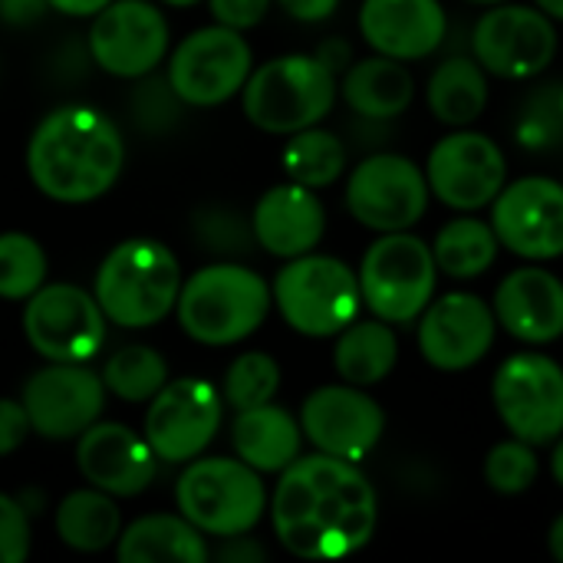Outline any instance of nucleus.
I'll list each match as a JSON object with an SVG mask.
<instances>
[{"instance_id":"nucleus-6","label":"nucleus","mask_w":563,"mask_h":563,"mask_svg":"<svg viewBox=\"0 0 563 563\" xmlns=\"http://www.w3.org/2000/svg\"><path fill=\"white\" fill-rule=\"evenodd\" d=\"M271 297L290 330L313 340L336 336L360 317L363 307L356 271L346 267L340 257L313 251L290 257V264L277 274Z\"/></svg>"},{"instance_id":"nucleus-53","label":"nucleus","mask_w":563,"mask_h":563,"mask_svg":"<svg viewBox=\"0 0 563 563\" xmlns=\"http://www.w3.org/2000/svg\"><path fill=\"white\" fill-rule=\"evenodd\" d=\"M558 102H561V112H563V82L558 86Z\"/></svg>"},{"instance_id":"nucleus-2","label":"nucleus","mask_w":563,"mask_h":563,"mask_svg":"<svg viewBox=\"0 0 563 563\" xmlns=\"http://www.w3.org/2000/svg\"><path fill=\"white\" fill-rule=\"evenodd\" d=\"M125 162V145L109 115L89 106L53 109L26 145L33 185L63 205L102 198Z\"/></svg>"},{"instance_id":"nucleus-16","label":"nucleus","mask_w":563,"mask_h":563,"mask_svg":"<svg viewBox=\"0 0 563 563\" xmlns=\"http://www.w3.org/2000/svg\"><path fill=\"white\" fill-rule=\"evenodd\" d=\"M251 63V46L241 30L205 26L172 53L168 82L188 106H218L244 89Z\"/></svg>"},{"instance_id":"nucleus-50","label":"nucleus","mask_w":563,"mask_h":563,"mask_svg":"<svg viewBox=\"0 0 563 563\" xmlns=\"http://www.w3.org/2000/svg\"><path fill=\"white\" fill-rule=\"evenodd\" d=\"M538 3V10H544L551 20H561L563 23V0H534Z\"/></svg>"},{"instance_id":"nucleus-39","label":"nucleus","mask_w":563,"mask_h":563,"mask_svg":"<svg viewBox=\"0 0 563 563\" xmlns=\"http://www.w3.org/2000/svg\"><path fill=\"white\" fill-rule=\"evenodd\" d=\"M178 102H181V99H178V92L172 89L168 76H165V79H145V82L135 89V96H132V112H135V119H139L142 129L162 132V129H168V125L175 122Z\"/></svg>"},{"instance_id":"nucleus-31","label":"nucleus","mask_w":563,"mask_h":563,"mask_svg":"<svg viewBox=\"0 0 563 563\" xmlns=\"http://www.w3.org/2000/svg\"><path fill=\"white\" fill-rule=\"evenodd\" d=\"M498 251L501 244H498L492 221H482L478 214H459L445 221L432 244L439 274L455 277V280L482 277L498 261Z\"/></svg>"},{"instance_id":"nucleus-30","label":"nucleus","mask_w":563,"mask_h":563,"mask_svg":"<svg viewBox=\"0 0 563 563\" xmlns=\"http://www.w3.org/2000/svg\"><path fill=\"white\" fill-rule=\"evenodd\" d=\"M56 534L79 554H99L122 534V518L112 495L99 488H79L56 508Z\"/></svg>"},{"instance_id":"nucleus-10","label":"nucleus","mask_w":563,"mask_h":563,"mask_svg":"<svg viewBox=\"0 0 563 563\" xmlns=\"http://www.w3.org/2000/svg\"><path fill=\"white\" fill-rule=\"evenodd\" d=\"M429 191L459 214H475L492 208L498 191L508 185V158L501 145L475 132L472 125L442 135L426 162Z\"/></svg>"},{"instance_id":"nucleus-9","label":"nucleus","mask_w":563,"mask_h":563,"mask_svg":"<svg viewBox=\"0 0 563 563\" xmlns=\"http://www.w3.org/2000/svg\"><path fill=\"white\" fill-rule=\"evenodd\" d=\"M492 402L515 439L554 445L563 435V366L548 353H515L492 379Z\"/></svg>"},{"instance_id":"nucleus-7","label":"nucleus","mask_w":563,"mask_h":563,"mask_svg":"<svg viewBox=\"0 0 563 563\" xmlns=\"http://www.w3.org/2000/svg\"><path fill=\"white\" fill-rule=\"evenodd\" d=\"M175 501L201 534L234 538L264 518L267 492L261 472L241 459H198L178 478Z\"/></svg>"},{"instance_id":"nucleus-27","label":"nucleus","mask_w":563,"mask_h":563,"mask_svg":"<svg viewBox=\"0 0 563 563\" xmlns=\"http://www.w3.org/2000/svg\"><path fill=\"white\" fill-rule=\"evenodd\" d=\"M399 363V340L396 330L386 320H353L336 333L333 346V366L343 383L369 389L389 379V373Z\"/></svg>"},{"instance_id":"nucleus-28","label":"nucleus","mask_w":563,"mask_h":563,"mask_svg":"<svg viewBox=\"0 0 563 563\" xmlns=\"http://www.w3.org/2000/svg\"><path fill=\"white\" fill-rule=\"evenodd\" d=\"M488 73L475 56H452L435 66L426 86L432 115L449 129L475 125L488 109Z\"/></svg>"},{"instance_id":"nucleus-51","label":"nucleus","mask_w":563,"mask_h":563,"mask_svg":"<svg viewBox=\"0 0 563 563\" xmlns=\"http://www.w3.org/2000/svg\"><path fill=\"white\" fill-rule=\"evenodd\" d=\"M165 3H172V7H191V3H198V0H165Z\"/></svg>"},{"instance_id":"nucleus-23","label":"nucleus","mask_w":563,"mask_h":563,"mask_svg":"<svg viewBox=\"0 0 563 563\" xmlns=\"http://www.w3.org/2000/svg\"><path fill=\"white\" fill-rule=\"evenodd\" d=\"M360 33L376 53L412 63L442 46L449 16L442 0H363Z\"/></svg>"},{"instance_id":"nucleus-38","label":"nucleus","mask_w":563,"mask_h":563,"mask_svg":"<svg viewBox=\"0 0 563 563\" xmlns=\"http://www.w3.org/2000/svg\"><path fill=\"white\" fill-rule=\"evenodd\" d=\"M515 139L518 145L531 148V152H544L563 142V112L558 102V86H541L534 89V96L521 106L518 125H515Z\"/></svg>"},{"instance_id":"nucleus-5","label":"nucleus","mask_w":563,"mask_h":563,"mask_svg":"<svg viewBox=\"0 0 563 563\" xmlns=\"http://www.w3.org/2000/svg\"><path fill=\"white\" fill-rule=\"evenodd\" d=\"M241 92L244 115L257 129L271 135H294L330 115L340 82L320 56L290 53L251 69Z\"/></svg>"},{"instance_id":"nucleus-26","label":"nucleus","mask_w":563,"mask_h":563,"mask_svg":"<svg viewBox=\"0 0 563 563\" xmlns=\"http://www.w3.org/2000/svg\"><path fill=\"white\" fill-rule=\"evenodd\" d=\"M231 442L238 449V459L247 462L254 472L264 475H280L287 465H294L300 459V442H303V429L300 422L274 406H254V409H241L231 429Z\"/></svg>"},{"instance_id":"nucleus-24","label":"nucleus","mask_w":563,"mask_h":563,"mask_svg":"<svg viewBox=\"0 0 563 563\" xmlns=\"http://www.w3.org/2000/svg\"><path fill=\"white\" fill-rule=\"evenodd\" d=\"M254 238L264 251L274 257H300L310 254L327 231V211L323 201L313 195V188H303L297 181L271 188L251 214Z\"/></svg>"},{"instance_id":"nucleus-45","label":"nucleus","mask_w":563,"mask_h":563,"mask_svg":"<svg viewBox=\"0 0 563 563\" xmlns=\"http://www.w3.org/2000/svg\"><path fill=\"white\" fill-rule=\"evenodd\" d=\"M280 7L303 23H320V20L333 16L340 0H280Z\"/></svg>"},{"instance_id":"nucleus-46","label":"nucleus","mask_w":563,"mask_h":563,"mask_svg":"<svg viewBox=\"0 0 563 563\" xmlns=\"http://www.w3.org/2000/svg\"><path fill=\"white\" fill-rule=\"evenodd\" d=\"M53 10L66 13V16H96L106 3L112 0H46Z\"/></svg>"},{"instance_id":"nucleus-49","label":"nucleus","mask_w":563,"mask_h":563,"mask_svg":"<svg viewBox=\"0 0 563 563\" xmlns=\"http://www.w3.org/2000/svg\"><path fill=\"white\" fill-rule=\"evenodd\" d=\"M551 475L554 482L563 488V435L554 442V455H551Z\"/></svg>"},{"instance_id":"nucleus-35","label":"nucleus","mask_w":563,"mask_h":563,"mask_svg":"<svg viewBox=\"0 0 563 563\" xmlns=\"http://www.w3.org/2000/svg\"><path fill=\"white\" fill-rule=\"evenodd\" d=\"M538 475H541L538 445H531L525 439L511 435L485 455V482L498 495H508V498L525 495L534 488Z\"/></svg>"},{"instance_id":"nucleus-37","label":"nucleus","mask_w":563,"mask_h":563,"mask_svg":"<svg viewBox=\"0 0 563 563\" xmlns=\"http://www.w3.org/2000/svg\"><path fill=\"white\" fill-rule=\"evenodd\" d=\"M191 231L205 251H214L221 257H241L257 244L251 221L231 208H221V205H208V208L195 211Z\"/></svg>"},{"instance_id":"nucleus-41","label":"nucleus","mask_w":563,"mask_h":563,"mask_svg":"<svg viewBox=\"0 0 563 563\" xmlns=\"http://www.w3.org/2000/svg\"><path fill=\"white\" fill-rule=\"evenodd\" d=\"M271 0H211V13L221 26L251 30L267 16Z\"/></svg>"},{"instance_id":"nucleus-12","label":"nucleus","mask_w":563,"mask_h":563,"mask_svg":"<svg viewBox=\"0 0 563 563\" xmlns=\"http://www.w3.org/2000/svg\"><path fill=\"white\" fill-rule=\"evenodd\" d=\"M472 56L498 79H534L558 56L554 20L525 3H492L472 30Z\"/></svg>"},{"instance_id":"nucleus-44","label":"nucleus","mask_w":563,"mask_h":563,"mask_svg":"<svg viewBox=\"0 0 563 563\" xmlns=\"http://www.w3.org/2000/svg\"><path fill=\"white\" fill-rule=\"evenodd\" d=\"M46 7V0H0V20H7L10 26H26L40 20Z\"/></svg>"},{"instance_id":"nucleus-15","label":"nucleus","mask_w":563,"mask_h":563,"mask_svg":"<svg viewBox=\"0 0 563 563\" xmlns=\"http://www.w3.org/2000/svg\"><path fill=\"white\" fill-rule=\"evenodd\" d=\"M221 393L198 376L165 383L145 412V439L162 462H191L198 459L221 426Z\"/></svg>"},{"instance_id":"nucleus-34","label":"nucleus","mask_w":563,"mask_h":563,"mask_svg":"<svg viewBox=\"0 0 563 563\" xmlns=\"http://www.w3.org/2000/svg\"><path fill=\"white\" fill-rule=\"evenodd\" d=\"M46 280V254L43 247L20 231L0 234V297L26 300Z\"/></svg>"},{"instance_id":"nucleus-52","label":"nucleus","mask_w":563,"mask_h":563,"mask_svg":"<svg viewBox=\"0 0 563 563\" xmlns=\"http://www.w3.org/2000/svg\"><path fill=\"white\" fill-rule=\"evenodd\" d=\"M472 3H485V7H492V3H505V0H472Z\"/></svg>"},{"instance_id":"nucleus-47","label":"nucleus","mask_w":563,"mask_h":563,"mask_svg":"<svg viewBox=\"0 0 563 563\" xmlns=\"http://www.w3.org/2000/svg\"><path fill=\"white\" fill-rule=\"evenodd\" d=\"M317 56H320L333 73H340V69L350 66V46H346V43H323Z\"/></svg>"},{"instance_id":"nucleus-25","label":"nucleus","mask_w":563,"mask_h":563,"mask_svg":"<svg viewBox=\"0 0 563 563\" xmlns=\"http://www.w3.org/2000/svg\"><path fill=\"white\" fill-rule=\"evenodd\" d=\"M340 92L356 115L386 122V119L402 115L412 106L416 79L402 59L376 53V56H366V59H356L346 66Z\"/></svg>"},{"instance_id":"nucleus-13","label":"nucleus","mask_w":563,"mask_h":563,"mask_svg":"<svg viewBox=\"0 0 563 563\" xmlns=\"http://www.w3.org/2000/svg\"><path fill=\"white\" fill-rule=\"evenodd\" d=\"M23 333L49 363H89L106 343V313L82 287L53 284L26 297Z\"/></svg>"},{"instance_id":"nucleus-36","label":"nucleus","mask_w":563,"mask_h":563,"mask_svg":"<svg viewBox=\"0 0 563 563\" xmlns=\"http://www.w3.org/2000/svg\"><path fill=\"white\" fill-rule=\"evenodd\" d=\"M280 389V366L267 353H244L228 366L224 376V402L241 409H254L274 402Z\"/></svg>"},{"instance_id":"nucleus-42","label":"nucleus","mask_w":563,"mask_h":563,"mask_svg":"<svg viewBox=\"0 0 563 563\" xmlns=\"http://www.w3.org/2000/svg\"><path fill=\"white\" fill-rule=\"evenodd\" d=\"M30 432H33V426H30V416H26L23 402L0 399V459L13 455L26 442Z\"/></svg>"},{"instance_id":"nucleus-29","label":"nucleus","mask_w":563,"mask_h":563,"mask_svg":"<svg viewBox=\"0 0 563 563\" xmlns=\"http://www.w3.org/2000/svg\"><path fill=\"white\" fill-rule=\"evenodd\" d=\"M122 563H205L208 544L201 531L178 515H148L119 534Z\"/></svg>"},{"instance_id":"nucleus-20","label":"nucleus","mask_w":563,"mask_h":563,"mask_svg":"<svg viewBox=\"0 0 563 563\" xmlns=\"http://www.w3.org/2000/svg\"><path fill=\"white\" fill-rule=\"evenodd\" d=\"M89 53L112 76H148L168 53V23L145 0H112L92 20Z\"/></svg>"},{"instance_id":"nucleus-43","label":"nucleus","mask_w":563,"mask_h":563,"mask_svg":"<svg viewBox=\"0 0 563 563\" xmlns=\"http://www.w3.org/2000/svg\"><path fill=\"white\" fill-rule=\"evenodd\" d=\"M267 558V551L254 541V538H247V534H234V538H224V548L218 551V561L224 563H257Z\"/></svg>"},{"instance_id":"nucleus-19","label":"nucleus","mask_w":563,"mask_h":563,"mask_svg":"<svg viewBox=\"0 0 563 563\" xmlns=\"http://www.w3.org/2000/svg\"><path fill=\"white\" fill-rule=\"evenodd\" d=\"M20 402L36 435L79 439L102 416L106 383L82 363H53L26 379Z\"/></svg>"},{"instance_id":"nucleus-32","label":"nucleus","mask_w":563,"mask_h":563,"mask_svg":"<svg viewBox=\"0 0 563 563\" xmlns=\"http://www.w3.org/2000/svg\"><path fill=\"white\" fill-rule=\"evenodd\" d=\"M346 168V145L327 132V129H300L290 135L287 148H284V172L290 181L303 185V188H327L333 185Z\"/></svg>"},{"instance_id":"nucleus-21","label":"nucleus","mask_w":563,"mask_h":563,"mask_svg":"<svg viewBox=\"0 0 563 563\" xmlns=\"http://www.w3.org/2000/svg\"><path fill=\"white\" fill-rule=\"evenodd\" d=\"M76 465L92 488H99L112 498H132L152 485L158 455L152 452L148 439L132 432L129 426L92 422L79 435Z\"/></svg>"},{"instance_id":"nucleus-8","label":"nucleus","mask_w":563,"mask_h":563,"mask_svg":"<svg viewBox=\"0 0 563 563\" xmlns=\"http://www.w3.org/2000/svg\"><path fill=\"white\" fill-rule=\"evenodd\" d=\"M360 294L373 317L412 323L435 297V254L412 231L379 234L360 264Z\"/></svg>"},{"instance_id":"nucleus-3","label":"nucleus","mask_w":563,"mask_h":563,"mask_svg":"<svg viewBox=\"0 0 563 563\" xmlns=\"http://www.w3.org/2000/svg\"><path fill=\"white\" fill-rule=\"evenodd\" d=\"M181 290V271L175 254L148 238L115 244L96 274L92 297L106 320L125 330H142L172 313Z\"/></svg>"},{"instance_id":"nucleus-4","label":"nucleus","mask_w":563,"mask_h":563,"mask_svg":"<svg viewBox=\"0 0 563 563\" xmlns=\"http://www.w3.org/2000/svg\"><path fill=\"white\" fill-rule=\"evenodd\" d=\"M274 297L261 274L241 264H211L191 274L175 300L181 330L205 346L247 340L271 310Z\"/></svg>"},{"instance_id":"nucleus-1","label":"nucleus","mask_w":563,"mask_h":563,"mask_svg":"<svg viewBox=\"0 0 563 563\" xmlns=\"http://www.w3.org/2000/svg\"><path fill=\"white\" fill-rule=\"evenodd\" d=\"M271 521L277 541L294 558L336 561L373 541L379 501L356 462L317 452L280 472Z\"/></svg>"},{"instance_id":"nucleus-14","label":"nucleus","mask_w":563,"mask_h":563,"mask_svg":"<svg viewBox=\"0 0 563 563\" xmlns=\"http://www.w3.org/2000/svg\"><path fill=\"white\" fill-rule=\"evenodd\" d=\"M492 228L498 244L521 261L563 257V181L544 175L508 181L492 201Z\"/></svg>"},{"instance_id":"nucleus-18","label":"nucleus","mask_w":563,"mask_h":563,"mask_svg":"<svg viewBox=\"0 0 563 563\" xmlns=\"http://www.w3.org/2000/svg\"><path fill=\"white\" fill-rule=\"evenodd\" d=\"M300 429L317 452L363 462L386 432L383 406L360 386H320L303 399Z\"/></svg>"},{"instance_id":"nucleus-17","label":"nucleus","mask_w":563,"mask_h":563,"mask_svg":"<svg viewBox=\"0 0 563 563\" xmlns=\"http://www.w3.org/2000/svg\"><path fill=\"white\" fill-rule=\"evenodd\" d=\"M495 310L478 294L455 290L439 300L432 297L419 313V353L442 373H462L482 363L495 346Z\"/></svg>"},{"instance_id":"nucleus-22","label":"nucleus","mask_w":563,"mask_h":563,"mask_svg":"<svg viewBox=\"0 0 563 563\" xmlns=\"http://www.w3.org/2000/svg\"><path fill=\"white\" fill-rule=\"evenodd\" d=\"M498 327L528 346H548L563 336V280L541 264L511 271L492 297Z\"/></svg>"},{"instance_id":"nucleus-11","label":"nucleus","mask_w":563,"mask_h":563,"mask_svg":"<svg viewBox=\"0 0 563 563\" xmlns=\"http://www.w3.org/2000/svg\"><path fill=\"white\" fill-rule=\"evenodd\" d=\"M429 198L426 168L396 152L363 158L346 181L350 214L376 234L412 231L426 218Z\"/></svg>"},{"instance_id":"nucleus-33","label":"nucleus","mask_w":563,"mask_h":563,"mask_svg":"<svg viewBox=\"0 0 563 563\" xmlns=\"http://www.w3.org/2000/svg\"><path fill=\"white\" fill-rule=\"evenodd\" d=\"M102 383L125 402H148L168 383V366L152 346H122L109 356Z\"/></svg>"},{"instance_id":"nucleus-40","label":"nucleus","mask_w":563,"mask_h":563,"mask_svg":"<svg viewBox=\"0 0 563 563\" xmlns=\"http://www.w3.org/2000/svg\"><path fill=\"white\" fill-rule=\"evenodd\" d=\"M30 554V518L23 505L0 495V563H20Z\"/></svg>"},{"instance_id":"nucleus-48","label":"nucleus","mask_w":563,"mask_h":563,"mask_svg":"<svg viewBox=\"0 0 563 563\" xmlns=\"http://www.w3.org/2000/svg\"><path fill=\"white\" fill-rule=\"evenodd\" d=\"M548 548H551V558L563 563V515L554 518V525L548 531Z\"/></svg>"}]
</instances>
